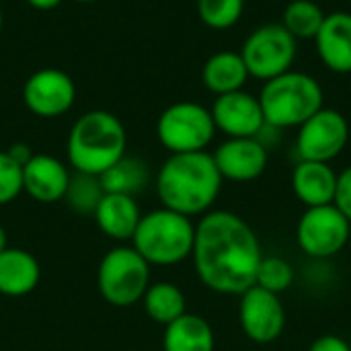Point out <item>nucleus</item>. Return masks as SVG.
Returning <instances> with one entry per match:
<instances>
[{"label": "nucleus", "mask_w": 351, "mask_h": 351, "mask_svg": "<svg viewBox=\"0 0 351 351\" xmlns=\"http://www.w3.org/2000/svg\"><path fill=\"white\" fill-rule=\"evenodd\" d=\"M199 282L224 296H241L255 286L263 249L253 226L228 210H210L195 224L191 251Z\"/></svg>", "instance_id": "nucleus-1"}, {"label": "nucleus", "mask_w": 351, "mask_h": 351, "mask_svg": "<svg viewBox=\"0 0 351 351\" xmlns=\"http://www.w3.org/2000/svg\"><path fill=\"white\" fill-rule=\"evenodd\" d=\"M156 195L162 208L187 218L204 216L222 191V175L210 152L171 154L156 173Z\"/></svg>", "instance_id": "nucleus-2"}, {"label": "nucleus", "mask_w": 351, "mask_h": 351, "mask_svg": "<svg viewBox=\"0 0 351 351\" xmlns=\"http://www.w3.org/2000/svg\"><path fill=\"white\" fill-rule=\"evenodd\" d=\"M128 134L119 117L105 109L82 113L68 136V162L78 173L103 175L125 156Z\"/></svg>", "instance_id": "nucleus-3"}, {"label": "nucleus", "mask_w": 351, "mask_h": 351, "mask_svg": "<svg viewBox=\"0 0 351 351\" xmlns=\"http://www.w3.org/2000/svg\"><path fill=\"white\" fill-rule=\"evenodd\" d=\"M265 123L278 130L300 128L308 117L321 111L325 95L321 82L304 72H284L267 82L259 93Z\"/></svg>", "instance_id": "nucleus-4"}, {"label": "nucleus", "mask_w": 351, "mask_h": 351, "mask_svg": "<svg viewBox=\"0 0 351 351\" xmlns=\"http://www.w3.org/2000/svg\"><path fill=\"white\" fill-rule=\"evenodd\" d=\"M195 241V224L191 218L158 208L140 218L132 247L152 265L169 267L191 257Z\"/></svg>", "instance_id": "nucleus-5"}, {"label": "nucleus", "mask_w": 351, "mask_h": 351, "mask_svg": "<svg viewBox=\"0 0 351 351\" xmlns=\"http://www.w3.org/2000/svg\"><path fill=\"white\" fill-rule=\"evenodd\" d=\"M97 284L101 296L111 306H134L142 302L150 286V263L134 247H113L99 263Z\"/></svg>", "instance_id": "nucleus-6"}, {"label": "nucleus", "mask_w": 351, "mask_h": 351, "mask_svg": "<svg viewBox=\"0 0 351 351\" xmlns=\"http://www.w3.org/2000/svg\"><path fill=\"white\" fill-rule=\"evenodd\" d=\"M156 136L171 154L204 152L216 136L212 111L193 101L173 103L160 113Z\"/></svg>", "instance_id": "nucleus-7"}, {"label": "nucleus", "mask_w": 351, "mask_h": 351, "mask_svg": "<svg viewBox=\"0 0 351 351\" xmlns=\"http://www.w3.org/2000/svg\"><path fill=\"white\" fill-rule=\"evenodd\" d=\"M350 241L351 222L335 204L306 208L298 218L296 245L315 261H327L339 255Z\"/></svg>", "instance_id": "nucleus-8"}, {"label": "nucleus", "mask_w": 351, "mask_h": 351, "mask_svg": "<svg viewBox=\"0 0 351 351\" xmlns=\"http://www.w3.org/2000/svg\"><path fill=\"white\" fill-rule=\"evenodd\" d=\"M298 41L286 31L282 23H269L255 29L243 43L241 56L249 76L257 80H271L292 70L296 60Z\"/></svg>", "instance_id": "nucleus-9"}, {"label": "nucleus", "mask_w": 351, "mask_h": 351, "mask_svg": "<svg viewBox=\"0 0 351 351\" xmlns=\"http://www.w3.org/2000/svg\"><path fill=\"white\" fill-rule=\"evenodd\" d=\"M350 142V123L337 109L323 107L308 117L296 134V154L300 160L331 162Z\"/></svg>", "instance_id": "nucleus-10"}, {"label": "nucleus", "mask_w": 351, "mask_h": 351, "mask_svg": "<svg viewBox=\"0 0 351 351\" xmlns=\"http://www.w3.org/2000/svg\"><path fill=\"white\" fill-rule=\"evenodd\" d=\"M286 306L282 298L259 286L239 296V325L245 337L257 346H269L284 335Z\"/></svg>", "instance_id": "nucleus-11"}, {"label": "nucleus", "mask_w": 351, "mask_h": 351, "mask_svg": "<svg viewBox=\"0 0 351 351\" xmlns=\"http://www.w3.org/2000/svg\"><path fill=\"white\" fill-rule=\"evenodd\" d=\"M25 107L43 119L62 117L76 101V84L60 68H41L33 72L23 86Z\"/></svg>", "instance_id": "nucleus-12"}, {"label": "nucleus", "mask_w": 351, "mask_h": 351, "mask_svg": "<svg viewBox=\"0 0 351 351\" xmlns=\"http://www.w3.org/2000/svg\"><path fill=\"white\" fill-rule=\"evenodd\" d=\"M210 111L216 130L228 138H255L265 125L259 97L247 90H234L216 97Z\"/></svg>", "instance_id": "nucleus-13"}, {"label": "nucleus", "mask_w": 351, "mask_h": 351, "mask_svg": "<svg viewBox=\"0 0 351 351\" xmlns=\"http://www.w3.org/2000/svg\"><path fill=\"white\" fill-rule=\"evenodd\" d=\"M224 181L251 183L269 165V150L257 138H228L212 154Z\"/></svg>", "instance_id": "nucleus-14"}, {"label": "nucleus", "mask_w": 351, "mask_h": 351, "mask_svg": "<svg viewBox=\"0 0 351 351\" xmlns=\"http://www.w3.org/2000/svg\"><path fill=\"white\" fill-rule=\"evenodd\" d=\"M70 171L51 154H33L23 167V191L39 204L64 199L70 183Z\"/></svg>", "instance_id": "nucleus-15"}, {"label": "nucleus", "mask_w": 351, "mask_h": 351, "mask_svg": "<svg viewBox=\"0 0 351 351\" xmlns=\"http://www.w3.org/2000/svg\"><path fill=\"white\" fill-rule=\"evenodd\" d=\"M317 53L321 62L337 74L351 72V12L337 10L325 16L317 37Z\"/></svg>", "instance_id": "nucleus-16"}, {"label": "nucleus", "mask_w": 351, "mask_h": 351, "mask_svg": "<svg viewBox=\"0 0 351 351\" xmlns=\"http://www.w3.org/2000/svg\"><path fill=\"white\" fill-rule=\"evenodd\" d=\"M292 191L306 208L329 206L335 202L337 173L331 162L298 160L292 171Z\"/></svg>", "instance_id": "nucleus-17"}, {"label": "nucleus", "mask_w": 351, "mask_h": 351, "mask_svg": "<svg viewBox=\"0 0 351 351\" xmlns=\"http://www.w3.org/2000/svg\"><path fill=\"white\" fill-rule=\"evenodd\" d=\"M93 216L99 230L107 239L117 243L132 241L142 218L136 199L132 195L121 193H105Z\"/></svg>", "instance_id": "nucleus-18"}, {"label": "nucleus", "mask_w": 351, "mask_h": 351, "mask_svg": "<svg viewBox=\"0 0 351 351\" xmlns=\"http://www.w3.org/2000/svg\"><path fill=\"white\" fill-rule=\"evenodd\" d=\"M39 278L41 267L29 251L6 247L0 253V294L27 296L37 288Z\"/></svg>", "instance_id": "nucleus-19"}, {"label": "nucleus", "mask_w": 351, "mask_h": 351, "mask_svg": "<svg viewBox=\"0 0 351 351\" xmlns=\"http://www.w3.org/2000/svg\"><path fill=\"white\" fill-rule=\"evenodd\" d=\"M204 86L216 97L243 90L249 80V70L241 51H218L210 56L202 70Z\"/></svg>", "instance_id": "nucleus-20"}, {"label": "nucleus", "mask_w": 351, "mask_h": 351, "mask_svg": "<svg viewBox=\"0 0 351 351\" xmlns=\"http://www.w3.org/2000/svg\"><path fill=\"white\" fill-rule=\"evenodd\" d=\"M162 348L165 351H214L216 335L204 317L185 313L165 327Z\"/></svg>", "instance_id": "nucleus-21"}, {"label": "nucleus", "mask_w": 351, "mask_h": 351, "mask_svg": "<svg viewBox=\"0 0 351 351\" xmlns=\"http://www.w3.org/2000/svg\"><path fill=\"white\" fill-rule=\"evenodd\" d=\"M142 304L146 315L162 327L171 325L187 313V298L183 290L173 282L150 284L142 298Z\"/></svg>", "instance_id": "nucleus-22"}, {"label": "nucleus", "mask_w": 351, "mask_h": 351, "mask_svg": "<svg viewBox=\"0 0 351 351\" xmlns=\"http://www.w3.org/2000/svg\"><path fill=\"white\" fill-rule=\"evenodd\" d=\"M105 193H121V195H136L140 193L150 181L148 165L138 156H121L113 167H109L103 175H99Z\"/></svg>", "instance_id": "nucleus-23"}, {"label": "nucleus", "mask_w": 351, "mask_h": 351, "mask_svg": "<svg viewBox=\"0 0 351 351\" xmlns=\"http://www.w3.org/2000/svg\"><path fill=\"white\" fill-rule=\"evenodd\" d=\"M325 10L315 0H292L282 14V25L286 31L298 41V39H315L323 21Z\"/></svg>", "instance_id": "nucleus-24"}, {"label": "nucleus", "mask_w": 351, "mask_h": 351, "mask_svg": "<svg viewBox=\"0 0 351 351\" xmlns=\"http://www.w3.org/2000/svg\"><path fill=\"white\" fill-rule=\"evenodd\" d=\"M103 195H105V191H103L101 179L97 175L74 171L70 175V183H68V191H66L64 199L78 214H95Z\"/></svg>", "instance_id": "nucleus-25"}, {"label": "nucleus", "mask_w": 351, "mask_h": 351, "mask_svg": "<svg viewBox=\"0 0 351 351\" xmlns=\"http://www.w3.org/2000/svg\"><path fill=\"white\" fill-rule=\"evenodd\" d=\"M294 278H296V274L288 259H284L280 255H269V257L263 255L259 269H257L255 286L282 296L284 292H288L292 288Z\"/></svg>", "instance_id": "nucleus-26"}, {"label": "nucleus", "mask_w": 351, "mask_h": 351, "mask_svg": "<svg viewBox=\"0 0 351 351\" xmlns=\"http://www.w3.org/2000/svg\"><path fill=\"white\" fill-rule=\"evenodd\" d=\"M245 10V0H197V14L210 29L224 31L234 27Z\"/></svg>", "instance_id": "nucleus-27"}, {"label": "nucleus", "mask_w": 351, "mask_h": 351, "mask_svg": "<svg viewBox=\"0 0 351 351\" xmlns=\"http://www.w3.org/2000/svg\"><path fill=\"white\" fill-rule=\"evenodd\" d=\"M23 193V167L16 165L8 152L0 150V206L10 204Z\"/></svg>", "instance_id": "nucleus-28"}, {"label": "nucleus", "mask_w": 351, "mask_h": 351, "mask_svg": "<svg viewBox=\"0 0 351 351\" xmlns=\"http://www.w3.org/2000/svg\"><path fill=\"white\" fill-rule=\"evenodd\" d=\"M333 204L351 222V165L346 167L341 173H337V191H335Z\"/></svg>", "instance_id": "nucleus-29"}, {"label": "nucleus", "mask_w": 351, "mask_h": 351, "mask_svg": "<svg viewBox=\"0 0 351 351\" xmlns=\"http://www.w3.org/2000/svg\"><path fill=\"white\" fill-rule=\"evenodd\" d=\"M308 351H351V346L339 335H321L311 343Z\"/></svg>", "instance_id": "nucleus-30"}, {"label": "nucleus", "mask_w": 351, "mask_h": 351, "mask_svg": "<svg viewBox=\"0 0 351 351\" xmlns=\"http://www.w3.org/2000/svg\"><path fill=\"white\" fill-rule=\"evenodd\" d=\"M6 152H8V156H10L16 165H21V167H25V165L29 162V158L33 156V150H31L27 144H23V142L12 144Z\"/></svg>", "instance_id": "nucleus-31"}, {"label": "nucleus", "mask_w": 351, "mask_h": 351, "mask_svg": "<svg viewBox=\"0 0 351 351\" xmlns=\"http://www.w3.org/2000/svg\"><path fill=\"white\" fill-rule=\"evenodd\" d=\"M27 4L37 8V10H51V8L60 6L62 0H27Z\"/></svg>", "instance_id": "nucleus-32"}, {"label": "nucleus", "mask_w": 351, "mask_h": 351, "mask_svg": "<svg viewBox=\"0 0 351 351\" xmlns=\"http://www.w3.org/2000/svg\"><path fill=\"white\" fill-rule=\"evenodd\" d=\"M8 247V241H6V230L0 226V253Z\"/></svg>", "instance_id": "nucleus-33"}, {"label": "nucleus", "mask_w": 351, "mask_h": 351, "mask_svg": "<svg viewBox=\"0 0 351 351\" xmlns=\"http://www.w3.org/2000/svg\"><path fill=\"white\" fill-rule=\"evenodd\" d=\"M2 25H4V14H2V8H0V33H2Z\"/></svg>", "instance_id": "nucleus-34"}, {"label": "nucleus", "mask_w": 351, "mask_h": 351, "mask_svg": "<svg viewBox=\"0 0 351 351\" xmlns=\"http://www.w3.org/2000/svg\"><path fill=\"white\" fill-rule=\"evenodd\" d=\"M74 2H97V0H74Z\"/></svg>", "instance_id": "nucleus-35"}, {"label": "nucleus", "mask_w": 351, "mask_h": 351, "mask_svg": "<svg viewBox=\"0 0 351 351\" xmlns=\"http://www.w3.org/2000/svg\"><path fill=\"white\" fill-rule=\"evenodd\" d=\"M134 351H140V350H134Z\"/></svg>", "instance_id": "nucleus-36"}, {"label": "nucleus", "mask_w": 351, "mask_h": 351, "mask_svg": "<svg viewBox=\"0 0 351 351\" xmlns=\"http://www.w3.org/2000/svg\"><path fill=\"white\" fill-rule=\"evenodd\" d=\"M350 2H351V0H350Z\"/></svg>", "instance_id": "nucleus-37"}]
</instances>
